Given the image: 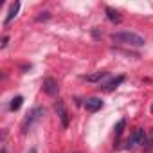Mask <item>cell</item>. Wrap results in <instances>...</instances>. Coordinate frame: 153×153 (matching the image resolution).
<instances>
[{"label": "cell", "instance_id": "obj_1", "mask_svg": "<svg viewBox=\"0 0 153 153\" xmlns=\"http://www.w3.org/2000/svg\"><path fill=\"white\" fill-rule=\"evenodd\" d=\"M112 40L117 42V43H123V45H130V47H142L146 43V40L137 34V33H131V31H121V33H114L112 34Z\"/></svg>", "mask_w": 153, "mask_h": 153}, {"label": "cell", "instance_id": "obj_2", "mask_svg": "<svg viewBox=\"0 0 153 153\" xmlns=\"http://www.w3.org/2000/svg\"><path fill=\"white\" fill-rule=\"evenodd\" d=\"M45 115V108L43 106H36V108H33L29 114H27V117L22 121V131L24 133H27L38 121H42V117Z\"/></svg>", "mask_w": 153, "mask_h": 153}, {"label": "cell", "instance_id": "obj_3", "mask_svg": "<svg viewBox=\"0 0 153 153\" xmlns=\"http://www.w3.org/2000/svg\"><path fill=\"white\" fill-rule=\"evenodd\" d=\"M144 140H146V131H144L142 128H135L133 133H131L130 139H128V149H133V148L144 144Z\"/></svg>", "mask_w": 153, "mask_h": 153}, {"label": "cell", "instance_id": "obj_4", "mask_svg": "<svg viewBox=\"0 0 153 153\" xmlns=\"http://www.w3.org/2000/svg\"><path fill=\"white\" fill-rule=\"evenodd\" d=\"M42 87H43V92L47 96H56L59 92V85H58V81L54 78H45L43 83H42Z\"/></svg>", "mask_w": 153, "mask_h": 153}, {"label": "cell", "instance_id": "obj_5", "mask_svg": "<svg viewBox=\"0 0 153 153\" xmlns=\"http://www.w3.org/2000/svg\"><path fill=\"white\" fill-rule=\"evenodd\" d=\"M56 112H58V117L61 121V126L63 128H68V123H70V117H68V112L65 108V103L63 101H56Z\"/></svg>", "mask_w": 153, "mask_h": 153}, {"label": "cell", "instance_id": "obj_6", "mask_svg": "<svg viewBox=\"0 0 153 153\" xmlns=\"http://www.w3.org/2000/svg\"><path fill=\"white\" fill-rule=\"evenodd\" d=\"M85 108H87V112L94 114V112H97V110L103 108V101H101L99 97H88V99L85 101Z\"/></svg>", "mask_w": 153, "mask_h": 153}, {"label": "cell", "instance_id": "obj_7", "mask_svg": "<svg viewBox=\"0 0 153 153\" xmlns=\"http://www.w3.org/2000/svg\"><path fill=\"white\" fill-rule=\"evenodd\" d=\"M18 11H20V2H13L11 6H9V11H7V16H6V20H4V25L7 27L13 20H15V16L18 15Z\"/></svg>", "mask_w": 153, "mask_h": 153}, {"label": "cell", "instance_id": "obj_8", "mask_svg": "<svg viewBox=\"0 0 153 153\" xmlns=\"http://www.w3.org/2000/svg\"><path fill=\"white\" fill-rule=\"evenodd\" d=\"M105 13H106V18H108L112 24H121V22H123V16H121V13H119L117 9H114V7L106 6V7H105Z\"/></svg>", "mask_w": 153, "mask_h": 153}, {"label": "cell", "instance_id": "obj_9", "mask_svg": "<svg viewBox=\"0 0 153 153\" xmlns=\"http://www.w3.org/2000/svg\"><path fill=\"white\" fill-rule=\"evenodd\" d=\"M123 81H124V76H117V78L110 79L108 83H105V85H103V87H99V88H103V90H106V92H112V90H115Z\"/></svg>", "mask_w": 153, "mask_h": 153}, {"label": "cell", "instance_id": "obj_10", "mask_svg": "<svg viewBox=\"0 0 153 153\" xmlns=\"http://www.w3.org/2000/svg\"><path fill=\"white\" fill-rule=\"evenodd\" d=\"M105 78H108V72H105V70H99V72H96V74L85 76V79H87L88 83H97V81H101V79H105Z\"/></svg>", "mask_w": 153, "mask_h": 153}, {"label": "cell", "instance_id": "obj_11", "mask_svg": "<svg viewBox=\"0 0 153 153\" xmlns=\"http://www.w3.org/2000/svg\"><path fill=\"white\" fill-rule=\"evenodd\" d=\"M22 103H24V97H22V96L13 97V99H11V103H9V110H11V112H16V110L22 106Z\"/></svg>", "mask_w": 153, "mask_h": 153}, {"label": "cell", "instance_id": "obj_12", "mask_svg": "<svg viewBox=\"0 0 153 153\" xmlns=\"http://www.w3.org/2000/svg\"><path fill=\"white\" fill-rule=\"evenodd\" d=\"M144 149L146 151H151L153 149V130H149L146 133V140H144Z\"/></svg>", "mask_w": 153, "mask_h": 153}, {"label": "cell", "instance_id": "obj_13", "mask_svg": "<svg viewBox=\"0 0 153 153\" xmlns=\"http://www.w3.org/2000/svg\"><path fill=\"white\" fill-rule=\"evenodd\" d=\"M124 126H126V119H121V121L115 124V139H119V137L123 135V130H124Z\"/></svg>", "mask_w": 153, "mask_h": 153}, {"label": "cell", "instance_id": "obj_14", "mask_svg": "<svg viewBox=\"0 0 153 153\" xmlns=\"http://www.w3.org/2000/svg\"><path fill=\"white\" fill-rule=\"evenodd\" d=\"M7 42H9V38H7V36H4V38H2V45H0V47H2V49H6Z\"/></svg>", "mask_w": 153, "mask_h": 153}, {"label": "cell", "instance_id": "obj_15", "mask_svg": "<svg viewBox=\"0 0 153 153\" xmlns=\"http://www.w3.org/2000/svg\"><path fill=\"white\" fill-rule=\"evenodd\" d=\"M0 153H7V149H6V146H2V151H0Z\"/></svg>", "mask_w": 153, "mask_h": 153}, {"label": "cell", "instance_id": "obj_16", "mask_svg": "<svg viewBox=\"0 0 153 153\" xmlns=\"http://www.w3.org/2000/svg\"><path fill=\"white\" fill-rule=\"evenodd\" d=\"M151 112H153V106H151Z\"/></svg>", "mask_w": 153, "mask_h": 153}]
</instances>
